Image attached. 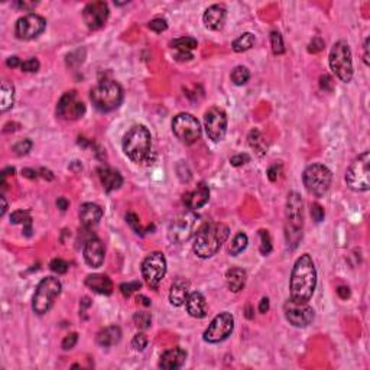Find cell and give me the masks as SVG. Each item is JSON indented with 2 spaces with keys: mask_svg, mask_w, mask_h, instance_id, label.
I'll return each instance as SVG.
<instances>
[{
  "mask_svg": "<svg viewBox=\"0 0 370 370\" xmlns=\"http://www.w3.org/2000/svg\"><path fill=\"white\" fill-rule=\"evenodd\" d=\"M197 214L192 211H185V213L178 214L169 224L168 228V239L172 243H184L188 242L192 237L197 226Z\"/></svg>",
  "mask_w": 370,
  "mask_h": 370,
  "instance_id": "11",
  "label": "cell"
},
{
  "mask_svg": "<svg viewBox=\"0 0 370 370\" xmlns=\"http://www.w3.org/2000/svg\"><path fill=\"white\" fill-rule=\"evenodd\" d=\"M363 49H364V55H363L364 64H366V65H369V38H366V41H364Z\"/></svg>",
  "mask_w": 370,
  "mask_h": 370,
  "instance_id": "58",
  "label": "cell"
},
{
  "mask_svg": "<svg viewBox=\"0 0 370 370\" xmlns=\"http://www.w3.org/2000/svg\"><path fill=\"white\" fill-rule=\"evenodd\" d=\"M320 87L324 91H331L333 90V79L328 74H324L320 77Z\"/></svg>",
  "mask_w": 370,
  "mask_h": 370,
  "instance_id": "51",
  "label": "cell"
},
{
  "mask_svg": "<svg viewBox=\"0 0 370 370\" xmlns=\"http://www.w3.org/2000/svg\"><path fill=\"white\" fill-rule=\"evenodd\" d=\"M109 15H110V10H109V6H107L106 2L88 3L83 10L84 22L88 26V29H91V31L102 29L104 24L107 22Z\"/></svg>",
  "mask_w": 370,
  "mask_h": 370,
  "instance_id": "18",
  "label": "cell"
},
{
  "mask_svg": "<svg viewBox=\"0 0 370 370\" xmlns=\"http://www.w3.org/2000/svg\"><path fill=\"white\" fill-rule=\"evenodd\" d=\"M249 161H250V157L247 153H239V155L230 158V164L233 166H242L244 164H247Z\"/></svg>",
  "mask_w": 370,
  "mask_h": 370,
  "instance_id": "50",
  "label": "cell"
},
{
  "mask_svg": "<svg viewBox=\"0 0 370 370\" xmlns=\"http://www.w3.org/2000/svg\"><path fill=\"white\" fill-rule=\"evenodd\" d=\"M77 341H79V334H77V333H71V334H68V336L63 340V344H61V346H63L64 350H71V348L75 347Z\"/></svg>",
  "mask_w": 370,
  "mask_h": 370,
  "instance_id": "47",
  "label": "cell"
},
{
  "mask_svg": "<svg viewBox=\"0 0 370 370\" xmlns=\"http://www.w3.org/2000/svg\"><path fill=\"white\" fill-rule=\"evenodd\" d=\"M197 40H194V38H189V36H182V38H178V40H175L171 42V47L173 49H177V52H191L192 49H196L197 48Z\"/></svg>",
  "mask_w": 370,
  "mask_h": 370,
  "instance_id": "34",
  "label": "cell"
},
{
  "mask_svg": "<svg viewBox=\"0 0 370 370\" xmlns=\"http://www.w3.org/2000/svg\"><path fill=\"white\" fill-rule=\"evenodd\" d=\"M246 317H247L249 320H252V318H253L252 307H250V305H247V307H246Z\"/></svg>",
  "mask_w": 370,
  "mask_h": 370,
  "instance_id": "64",
  "label": "cell"
},
{
  "mask_svg": "<svg viewBox=\"0 0 370 370\" xmlns=\"http://www.w3.org/2000/svg\"><path fill=\"white\" fill-rule=\"evenodd\" d=\"M260 237V253L262 255H269L272 252V243H270V236H269L268 230H259Z\"/></svg>",
  "mask_w": 370,
  "mask_h": 370,
  "instance_id": "39",
  "label": "cell"
},
{
  "mask_svg": "<svg viewBox=\"0 0 370 370\" xmlns=\"http://www.w3.org/2000/svg\"><path fill=\"white\" fill-rule=\"evenodd\" d=\"M126 221L127 224L130 226V227L133 228L134 233H138V235H142L143 230L141 227V223H139V219H138V216L134 213H127L126 214Z\"/></svg>",
  "mask_w": 370,
  "mask_h": 370,
  "instance_id": "44",
  "label": "cell"
},
{
  "mask_svg": "<svg viewBox=\"0 0 370 370\" xmlns=\"http://www.w3.org/2000/svg\"><path fill=\"white\" fill-rule=\"evenodd\" d=\"M61 288H63V285L58 278H54V276L44 278L36 286L35 295L32 298L33 313L38 315L47 314L54 305L56 297L61 294Z\"/></svg>",
  "mask_w": 370,
  "mask_h": 370,
  "instance_id": "6",
  "label": "cell"
},
{
  "mask_svg": "<svg viewBox=\"0 0 370 370\" xmlns=\"http://www.w3.org/2000/svg\"><path fill=\"white\" fill-rule=\"evenodd\" d=\"M185 360H187L185 350H182L181 347H173V348L166 350L165 353H162L161 360H159V367L166 370L180 369L184 366Z\"/></svg>",
  "mask_w": 370,
  "mask_h": 370,
  "instance_id": "21",
  "label": "cell"
},
{
  "mask_svg": "<svg viewBox=\"0 0 370 370\" xmlns=\"http://www.w3.org/2000/svg\"><path fill=\"white\" fill-rule=\"evenodd\" d=\"M80 221L84 227L90 228L95 226L103 217V208L94 203H84L80 207Z\"/></svg>",
  "mask_w": 370,
  "mask_h": 370,
  "instance_id": "23",
  "label": "cell"
},
{
  "mask_svg": "<svg viewBox=\"0 0 370 370\" xmlns=\"http://www.w3.org/2000/svg\"><path fill=\"white\" fill-rule=\"evenodd\" d=\"M133 321L134 325L141 330H146L149 328L150 324H152V317H150L149 313L146 311H138L136 314L133 315Z\"/></svg>",
  "mask_w": 370,
  "mask_h": 370,
  "instance_id": "36",
  "label": "cell"
},
{
  "mask_svg": "<svg viewBox=\"0 0 370 370\" xmlns=\"http://www.w3.org/2000/svg\"><path fill=\"white\" fill-rule=\"evenodd\" d=\"M90 99L97 110L107 113L122 104L123 90L116 81H103L90 91Z\"/></svg>",
  "mask_w": 370,
  "mask_h": 370,
  "instance_id": "5",
  "label": "cell"
},
{
  "mask_svg": "<svg viewBox=\"0 0 370 370\" xmlns=\"http://www.w3.org/2000/svg\"><path fill=\"white\" fill-rule=\"evenodd\" d=\"M49 268H51L52 272H55L58 275H64V274H67V270H68V263H67L65 260L56 258V259L51 260Z\"/></svg>",
  "mask_w": 370,
  "mask_h": 370,
  "instance_id": "40",
  "label": "cell"
},
{
  "mask_svg": "<svg viewBox=\"0 0 370 370\" xmlns=\"http://www.w3.org/2000/svg\"><path fill=\"white\" fill-rule=\"evenodd\" d=\"M253 45H255V35L250 32H246L243 35H240L237 40L233 41L231 48L235 52H244V51H249Z\"/></svg>",
  "mask_w": 370,
  "mask_h": 370,
  "instance_id": "32",
  "label": "cell"
},
{
  "mask_svg": "<svg viewBox=\"0 0 370 370\" xmlns=\"http://www.w3.org/2000/svg\"><path fill=\"white\" fill-rule=\"evenodd\" d=\"M120 340H122V330L118 325H109V327L103 328V330L99 331V334L95 337L97 344L102 347L114 346Z\"/></svg>",
  "mask_w": 370,
  "mask_h": 370,
  "instance_id": "28",
  "label": "cell"
},
{
  "mask_svg": "<svg viewBox=\"0 0 370 370\" xmlns=\"http://www.w3.org/2000/svg\"><path fill=\"white\" fill-rule=\"evenodd\" d=\"M337 295H339L341 299H347L350 297V289L347 286H339L337 288Z\"/></svg>",
  "mask_w": 370,
  "mask_h": 370,
  "instance_id": "55",
  "label": "cell"
},
{
  "mask_svg": "<svg viewBox=\"0 0 370 370\" xmlns=\"http://www.w3.org/2000/svg\"><path fill=\"white\" fill-rule=\"evenodd\" d=\"M12 224H31V214L28 210H17L10 216Z\"/></svg>",
  "mask_w": 370,
  "mask_h": 370,
  "instance_id": "38",
  "label": "cell"
},
{
  "mask_svg": "<svg viewBox=\"0 0 370 370\" xmlns=\"http://www.w3.org/2000/svg\"><path fill=\"white\" fill-rule=\"evenodd\" d=\"M172 132L185 145H192L201 138V126L197 118L189 113H180L172 120Z\"/></svg>",
  "mask_w": 370,
  "mask_h": 370,
  "instance_id": "10",
  "label": "cell"
},
{
  "mask_svg": "<svg viewBox=\"0 0 370 370\" xmlns=\"http://www.w3.org/2000/svg\"><path fill=\"white\" fill-rule=\"evenodd\" d=\"M99 177H100V181H102L103 188L106 189L107 192H111V191H116L122 187L123 184V178L122 175L111 169V168H99Z\"/></svg>",
  "mask_w": 370,
  "mask_h": 370,
  "instance_id": "26",
  "label": "cell"
},
{
  "mask_svg": "<svg viewBox=\"0 0 370 370\" xmlns=\"http://www.w3.org/2000/svg\"><path fill=\"white\" fill-rule=\"evenodd\" d=\"M286 221H285V239L289 249H295L302 239L304 228V201L298 192L288 194L286 200Z\"/></svg>",
  "mask_w": 370,
  "mask_h": 370,
  "instance_id": "4",
  "label": "cell"
},
{
  "mask_svg": "<svg viewBox=\"0 0 370 370\" xmlns=\"http://www.w3.org/2000/svg\"><path fill=\"white\" fill-rule=\"evenodd\" d=\"M235 328V318L230 313H221L217 317H214V320L210 323L208 328L204 331V341L207 343H220L223 340H226L233 333Z\"/></svg>",
  "mask_w": 370,
  "mask_h": 370,
  "instance_id": "13",
  "label": "cell"
},
{
  "mask_svg": "<svg viewBox=\"0 0 370 370\" xmlns=\"http://www.w3.org/2000/svg\"><path fill=\"white\" fill-rule=\"evenodd\" d=\"M328 63L333 72L339 77L343 83H348L353 79V60L352 51L346 41H339L331 48Z\"/></svg>",
  "mask_w": 370,
  "mask_h": 370,
  "instance_id": "7",
  "label": "cell"
},
{
  "mask_svg": "<svg viewBox=\"0 0 370 370\" xmlns=\"http://www.w3.org/2000/svg\"><path fill=\"white\" fill-rule=\"evenodd\" d=\"M41 175H42L45 180H49V181H51V180H54V175H52V172H51L49 169H45V168H42V169H41Z\"/></svg>",
  "mask_w": 370,
  "mask_h": 370,
  "instance_id": "61",
  "label": "cell"
},
{
  "mask_svg": "<svg viewBox=\"0 0 370 370\" xmlns=\"http://www.w3.org/2000/svg\"><path fill=\"white\" fill-rule=\"evenodd\" d=\"M231 81L236 84V86H243V84H246L247 81H249V79H250V71L246 68V67H243V65H237L236 68L231 71Z\"/></svg>",
  "mask_w": 370,
  "mask_h": 370,
  "instance_id": "35",
  "label": "cell"
},
{
  "mask_svg": "<svg viewBox=\"0 0 370 370\" xmlns=\"http://www.w3.org/2000/svg\"><path fill=\"white\" fill-rule=\"evenodd\" d=\"M15 103V87L12 86L9 81H2V87H0V110L8 111L12 109Z\"/></svg>",
  "mask_w": 370,
  "mask_h": 370,
  "instance_id": "30",
  "label": "cell"
},
{
  "mask_svg": "<svg viewBox=\"0 0 370 370\" xmlns=\"http://www.w3.org/2000/svg\"><path fill=\"white\" fill-rule=\"evenodd\" d=\"M370 153L366 150L362 155L356 158L355 161L350 164L348 169L346 172V182L347 185L353 191L363 192V191H369L370 188Z\"/></svg>",
  "mask_w": 370,
  "mask_h": 370,
  "instance_id": "9",
  "label": "cell"
},
{
  "mask_svg": "<svg viewBox=\"0 0 370 370\" xmlns=\"http://www.w3.org/2000/svg\"><path fill=\"white\" fill-rule=\"evenodd\" d=\"M204 126L207 136L213 142H220L227 132V114L220 107H211L205 111Z\"/></svg>",
  "mask_w": 370,
  "mask_h": 370,
  "instance_id": "14",
  "label": "cell"
},
{
  "mask_svg": "<svg viewBox=\"0 0 370 370\" xmlns=\"http://www.w3.org/2000/svg\"><path fill=\"white\" fill-rule=\"evenodd\" d=\"M84 113H86V106H84V103L80 102L77 99L75 91H67L60 99L58 106H56V116L65 119V120H77Z\"/></svg>",
  "mask_w": 370,
  "mask_h": 370,
  "instance_id": "17",
  "label": "cell"
},
{
  "mask_svg": "<svg viewBox=\"0 0 370 370\" xmlns=\"http://www.w3.org/2000/svg\"><path fill=\"white\" fill-rule=\"evenodd\" d=\"M6 64H8V67H10V68H16V67L22 65V63L19 61V58H17V56H10V58H8Z\"/></svg>",
  "mask_w": 370,
  "mask_h": 370,
  "instance_id": "57",
  "label": "cell"
},
{
  "mask_svg": "<svg viewBox=\"0 0 370 370\" xmlns=\"http://www.w3.org/2000/svg\"><path fill=\"white\" fill-rule=\"evenodd\" d=\"M269 309V299L268 298H262L259 304V313L260 314H266Z\"/></svg>",
  "mask_w": 370,
  "mask_h": 370,
  "instance_id": "56",
  "label": "cell"
},
{
  "mask_svg": "<svg viewBox=\"0 0 370 370\" xmlns=\"http://www.w3.org/2000/svg\"><path fill=\"white\" fill-rule=\"evenodd\" d=\"M22 173H24V177L29 178V180H35V178L38 177V172L33 171V169H31V168H25L24 171H22Z\"/></svg>",
  "mask_w": 370,
  "mask_h": 370,
  "instance_id": "59",
  "label": "cell"
},
{
  "mask_svg": "<svg viewBox=\"0 0 370 370\" xmlns=\"http://www.w3.org/2000/svg\"><path fill=\"white\" fill-rule=\"evenodd\" d=\"M279 171H281V165H278V164H275V165L270 166V168H269V169H268V178H269V181L275 182L276 180H278V177H279Z\"/></svg>",
  "mask_w": 370,
  "mask_h": 370,
  "instance_id": "52",
  "label": "cell"
},
{
  "mask_svg": "<svg viewBox=\"0 0 370 370\" xmlns=\"http://www.w3.org/2000/svg\"><path fill=\"white\" fill-rule=\"evenodd\" d=\"M230 230L223 223H205L198 228L194 237L192 250L201 259H208L220 250L226 243Z\"/></svg>",
  "mask_w": 370,
  "mask_h": 370,
  "instance_id": "2",
  "label": "cell"
},
{
  "mask_svg": "<svg viewBox=\"0 0 370 370\" xmlns=\"http://www.w3.org/2000/svg\"><path fill=\"white\" fill-rule=\"evenodd\" d=\"M38 3L36 2H16L15 6L19 9H24V10H32V9H35Z\"/></svg>",
  "mask_w": 370,
  "mask_h": 370,
  "instance_id": "53",
  "label": "cell"
},
{
  "mask_svg": "<svg viewBox=\"0 0 370 370\" xmlns=\"http://www.w3.org/2000/svg\"><path fill=\"white\" fill-rule=\"evenodd\" d=\"M270 45H272V51L275 55H282L285 52V45L282 35L279 32L274 31L270 33Z\"/></svg>",
  "mask_w": 370,
  "mask_h": 370,
  "instance_id": "37",
  "label": "cell"
},
{
  "mask_svg": "<svg viewBox=\"0 0 370 370\" xmlns=\"http://www.w3.org/2000/svg\"><path fill=\"white\" fill-rule=\"evenodd\" d=\"M166 274V259L162 252L149 253L142 262V276L149 288L157 289Z\"/></svg>",
  "mask_w": 370,
  "mask_h": 370,
  "instance_id": "12",
  "label": "cell"
},
{
  "mask_svg": "<svg viewBox=\"0 0 370 370\" xmlns=\"http://www.w3.org/2000/svg\"><path fill=\"white\" fill-rule=\"evenodd\" d=\"M138 301H142V304L143 305H146V307H149L150 305L149 299L146 298V297H142V295H139V297H138Z\"/></svg>",
  "mask_w": 370,
  "mask_h": 370,
  "instance_id": "63",
  "label": "cell"
},
{
  "mask_svg": "<svg viewBox=\"0 0 370 370\" xmlns=\"http://www.w3.org/2000/svg\"><path fill=\"white\" fill-rule=\"evenodd\" d=\"M175 58H177V61H191L194 56H192L191 52H182V51H180V52H177Z\"/></svg>",
  "mask_w": 370,
  "mask_h": 370,
  "instance_id": "54",
  "label": "cell"
},
{
  "mask_svg": "<svg viewBox=\"0 0 370 370\" xmlns=\"http://www.w3.org/2000/svg\"><path fill=\"white\" fill-rule=\"evenodd\" d=\"M141 286H142V284H141L139 281H134V282H130V284H122L120 285V292H122L126 298H129L133 292L141 289Z\"/></svg>",
  "mask_w": 370,
  "mask_h": 370,
  "instance_id": "43",
  "label": "cell"
},
{
  "mask_svg": "<svg viewBox=\"0 0 370 370\" xmlns=\"http://www.w3.org/2000/svg\"><path fill=\"white\" fill-rule=\"evenodd\" d=\"M123 152L136 164H148L152 161V136L142 125H136L127 130L123 138Z\"/></svg>",
  "mask_w": 370,
  "mask_h": 370,
  "instance_id": "3",
  "label": "cell"
},
{
  "mask_svg": "<svg viewBox=\"0 0 370 370\" xmlns=\"http://www.w3.org/2000/svg\"><path fill=\"white\" fill-rule=\"evenodd\" d=\"M187 311L194 318H204L207 315V301L201 292H191L187 298Z\"/></svg>",
  "mask_w": 370,
  "mask_h": 370,
  "instance_id": "25",
  "label": "cell"
},
{
  "mask_svg": "<svg viewBox=\"0 0 370 370\" xmlns=\"http://www.w3.org/2000/svg\"><path fill=\"white\" fill-rule=\"evenodd\" d=\"M324 41L321 38H314V40L309 42V45H308V52H311V54H318V52H321L324 49Z\"/></svg>",
  "mask_w": 370,
  "mask_h": 370,
  "instance_id": "49",
  "label": "cell"
},
{
  "mask_svg": "<svg viewBox=\"0 0 370 370\" xmlns=\"http://www.w3.org/2000/svg\"><path fill=\"white\" fill-rule=\"evenodd\" d=\"M166 28H168V24H166L165 19H162V17H157V19H153V21L149 22V29L157 32V33L166 31Z\"/></svg>",
  "mask_w": 370,
  "mask_h": 370,
  "instance_id": "45",
  "label": "cell"
},
{
  "mask_svg": "<svg viewBox=\"0 0 370 370\" xmlns=\"http://www.w3.org/2000/svg\"><path fill=\"white\" fill-rule=\"evenodd\" d=\"M311 217L315 223H320L324 220V208L318 203H314L311 205Z\"/></svg>",
  "mask_w": 370,
  "mask_h": 370,
  "instance_id": "48",
  "label": "cell"
},
{
  "mask_svg": "<svg viewBox=\"0 0 370 370\" xmlns=\"http://www.w3.org/2000/svg\"><path fill=\"white\" fill-rule=\"evenodd\" d=\"M247 243H249V239L244 233H237L235 239L231 240V243L228 244V253L231 256H237L239 253H242L247 247Z\"/></svg>",
  "mask_w": 370,
  "mask_h": 370,
  "instance_id": "33",
  "label": "cell"
},
{
  "mask_svg": "<svg viewBox=\"0 0 370 370\" xmlns=\"http://www.w3.org/2000/svg\"><path fill=\"white\" fill-rule=\"evenodd\" d=\"M31 149H32V142L29 139H24V141L17 142L15 146H13V152H15L17 157H24V155H26Z\"/></svg>",
  "mask_w": 370,
  "mask_h": 370,
  "instance_id": "41",
  "label": "cell"
},
{
  "mask_svg": "<svg viewBox=\"0 0 370 370\" xmlns=\"http://www.w3.org/2000/svg\"><path fill=\"white\" fill-rule=\"evenodd\" d=\"M56 205H58V208H60L61 211H65V210L68 208L70 203H68V200H67V198H58V201H56Z\"/></svg>",
  "mask_w": 370,
  "mask_h": 370,
  "instance_id": "60",
  "label": "cell"
},
{
  "mask_svg": "<svg viewBox=\"0 0 370 370\" xmlns=\"http://www.w3.org/2000/svg\"><path fill=\"white\" fill-rule=\"evenodd\" d=\"M226 282L231 292H240L246 284V272L240 268L228 269L226 274Z\"/></svg>",
  "mask_w": 370,
  "mask_h": 370,
  "instance_id": "29",
  "label": "cell"
},
{
  "mask_svg": "<svg viewBox=\"0 0 370 370\" xmlns=\"http://www.w3.org/2000/svg\"><path fill=\"white\" fill-rule=\"evenodd\" d=\"M208 198H210V189L204 182H200L197 188L185 192L182 200H184V204L187 205L189 210H197V208H201L203 205L207 204Z\"/></svg>",
  "mask_w": 370,
  "mask_h": 370,
  "instance_id": "20",
  "label": "cell"
},
{
  "mask_svg": "<svg viewBox=\"0 0 370 370\" xmlns=\"http://www.w3.org/2000/svg\"><path fill=\"white\" fill-rule=\"evenodd\" d=\"M285 317L294 327L304 328L314 320V309L308 305V302H295L291 298L285 302L284 305Z\"/></svg>",
  "mask_w": 370,
  "mask_h": 370,
  "instance_id": "16",
  "label": "cell"
},
{
  "mask_svg": "<svg viewBox=\"0 0 370 370\" xmlns=\"http://www.w3.org/2000/svg\"><path fill=\"white\" fill-rule=\"evenodd\" d=\"M21 68L25 72H36L40 70V61L36 58H29V60L22 63Z\"/></svg>",
  "mask_w": 370,
  "mask_h": 370,
  "instance_id": "46",
  "label": "cell"
},
{
  "mask_svg": "<svg viewBox=\"0 0 370 370\" xmlns=\"http://www.w3.org/2000/svg\"><path fill=\"white\" fill-rule=\"evenodd\" d=\"M333 173L323 164H313L307 166L302 173V182L308 192L314 197H323L330 189Z\"/></svg>",
  "mask_w": 370,
  "mask_h": 370,
  "instance_id": "8",
  "label": "cell"
},
{
  "mask_svg": "<svg viewBox=\"0 0 370 370\" xmlns=\"http://www.w3.org/2000/svg\"><path fill=\"white\" fill-rule=\"evenodd\" d=\"M86 285L97 294L102 295H110L113 292V282L109 276L106 275H88L86 278Z\"/></svg>",
  "mask_w": 370,
  "mask_h": 370,
  "instance_id": "27",
  "label": "cell"
},
{
  "mask_svg": "<svg viewBox=\"0 0 370 370\" xmlns=\"http://www.w3.org/2000/svg\"><path fill=\"white\" fill-rule=\"evenodd\" d=\"M104 256H106L104 244L95 237L88 239L84 246V259L87 265L91 268H100L104 262Z\"/></svg>",
  "mask_w": 370,
  "mask_h": 370,
  "instance_id": "19",
  "label": "cell"
},
{
  "mask_svg": "<svg viewBox=\"0 0 370 370\" xmlns=\"http://www.w3.org/2000/svg\"><path fill=\"white\" fill-rule=\"evenodd\" d=\"M146 346H148V337H146V334L138 333L133 337V340H132V347H133L134 350H138V352H142V350H145Z\"/></svg>",
  "mask_w": 370,
  "mask_h": 370,
  "instance_id": "42",
  "label": "cell"
},
{
  "mask_svg": "<svg viewBox=\"0 0 370 370\" xmlns=\"http://www.w3.org/2000/svg\"><path fill=\"white\" fill-rule=\"evenodd\" d=\"M189 295V282L187 279L178 278L171 286L169 291V302L173 307H181L187 302V298Z\"/></svg>",
  "mask_w": 370,
  "mask_h": 370,
  "instance_id": "24",
  "label": "cell"
},
{
  "mask_svg": "<svg viewBox=\"0 0 370 370\" xmlns=\"http://www.w3.org/2000/svg\"><path fill=\"white\" fill-rule=\"evenodd\" d=\"M226 9L221 5H213L207 9L203 16V22H204L205 28L211 29V31H219L223 28V25L226 22Z\"/></svg>",
  "mask_w": 370,
  "mask_h": 370,
  "instance_id": "22",
  "label": "cell"
},
{
  "mask_svg": "<svg viewBox=\"0 0 370 370\" xmlns=\"http://www.w3.org/2000/svg\"><path fill=\"white\" fill-rule=\"evenodd\" d=\"M247 141H249L250 148L255 149V152H256L259 157L266 155V152H268V142H266L265 136L260 133L259 130H252V132L249 133V136H247Z\"/></svg>",
  "mask_w": 370,
  "mask_h": 370,
  "instance_id": "31",
  "label": "cell"
},
{
  "mask_svg": "<svg viewBox=\"0 0 370 370\" xmlns=\"http://www.w3.org/2000/svg\"><path fill=\"white\" fill-rule=\"evenodd\" d=\"M317 286V270L309 255L299 256L291 272V299L295 302H308Z\"/></svg>",
  "mask_w": 370,
  "mask_h": 370,
  "instance_id": "1",
  "label": "cell"
},
{
  "mask_svg": "<svg viewBox=\"0 0 370 370\" xmlns=\"http://www.w3.org/2000/svg\"><path fill=\"white\" fill-rule=\"evenodd\" d=\"M0 200H2V204H3V205H2V211H0V216H5L6 210H8V203H6V198L3 197V196H2V198H0Z\"/></svg>",
  "mask_w": 370,
  "mask_h": 370,
  "instance_id": "62",
  "label": "cell"
},
{
  "mask_svg": "<svg viewBox=\"0 0 370 370\" xmlns=\"http://www.w3.org/2000/svg\"><path fill=\"white\" fill-rule=\"evenodd\" d=\"M47 28V21L41 15L29 13L17 19L15 26L16 38L22 41H31L38 38Z\"/></svg>",
  "mask_w": 370,
  "mask_h": 370,
  "instance_id": "15",
  "label": "cell"
}]
</instances>
